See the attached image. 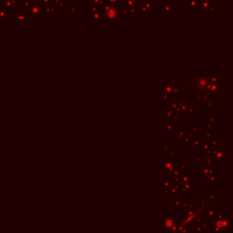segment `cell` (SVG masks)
<instances>
[{
	"mask_svg": "<svg viewBox=\"0 0 233 233\" xmlns=\"http://www.w3.org/2000/svg\"><path fill=\"white\" fill-rule=\"evenodd\" d=\"M106 16L110 19L116 18L118 16V11L114 7H108L106 9Z\"/></svg>",
	"mask_w": 233,
	"mask_h": 233,
	"instance_id": "obj_1",
	"label": "cell"
}]
</instances>
